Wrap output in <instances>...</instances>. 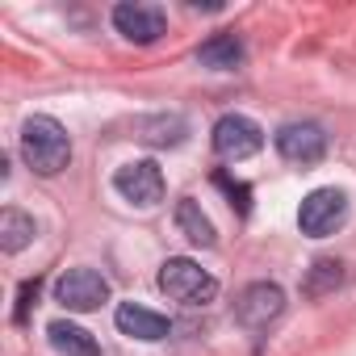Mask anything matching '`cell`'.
<instances>
[{"mask_svg": "<svg viewBox=\"0 0 356 356\" xmlns=\"http://www.w3.org/2000/svg\"><path fill=\"white\" fill-rule=\"evenodd\" d=\"M113 189L138 206V210H151L163 202V172L151 163V159H134V163H122L118 176H113Z\"/></svg>", "mask_w": 356, "mask_h": 356, "instance_id": "obj_7", "label": "cell"}, {"mask_svg": "<svg viewBox=\"0 0 356 356\" xmlns=\"http://www.w3.org/2000/svg\"><path fill=\"white\" fill-rule=\"evenodd\" d=\"M22 155H26V163L38 176H59L72 163V138H67V130L55 118L34 113L22 126Z\"/></svg>", "mask_w": 356, "mask_h": 356, "instance_id": "obj_1", "label": "cell"}, {"mask_svg": "<svg viewBox=\"0 0 356 356\" xmlns=\"http://www.w3.org/2000/svg\"><path fill=\"white\" fill-rule=\"evenodd\" d=\"M38 289H42V281H38V277L22 285V293H17V310H13V323H26V318H30V306H34Z\"/></svg>", "mask_w": 356, "mask_h": 356, "instance_id": "obj_18", "label": "cell"}, {"mask_svg": "<svg viewBox=\"0 0 356 356\" xmlns=\"http://www.w3.org/2000/svg\"><path fill=\"white\" fill-rule=\"evenodd\" d=\"M197 63L210 72H235L243 63V42L235 34H214L197 47Z\"/></svg>", "mask_w": 356, "mask_h": 356, "instance_id": "obj_12", "label": "cell"}, {"mask_svg": "<svg viewBox=\"0 0 356 356\" xmlns=\"http://www.w3.org/2000/svg\"><path fill=\"white\" fill-rule=\"evenodd\" d=\"M55 302H59L63 310L88 314V310H97L101 302H109V281H105L97 268H67V273L55 281Z\"/></svg>", "mask_w": 356, "mask_h": 356, "instance_id": "obj_4", "label": "cell"}, {"mask_svg": "<svg viewBox=\"0 0 356 356\" xmlns=\"http://www.w3.org/2000/svg\"><path fill=\"white\" fill-rule=\"evenodd\" d=\"M260 147H264V130H260L252 118H243V113H222V118L214 122V151H218L222 159L239 163V159H252Z\"/></svg>", "mask_w": 356, "mask_h": 356, "instance_id": "obj_8", "label": "cell"}, {"mask_svg": "<svg viewBox=\"0 0 356 356\" xmlns=\"http://www.w3.org/2000/svg\"><path fill=\"white\" fill-rule=\"evenodd\" d=\"M113 30H118L126 42H134V47H151V42L163 38V30H168V13H163L159 5L126 0V5L113 9Z\"/></svg>", "mask_w": 356, "mask_h": 356, "instance_id": "obj_6", "label": "cell"}, {"mask_svg": "<svg viewBox=\"0 0 356 356\" xmlns=\"http://www.w3.org/2000/svg\"><path fill=\"white\" fill-rule=\"evenodd\" d=\"M34 235H38V227H34L30 214H22V210H5V214H0V248H5L9 256H17L22 248H30Z\"/></svg>", "mask_w": 356, "mask_h": 356, "instance_id": "obj_15", "label": "cell"}, {"mask_svg": "<svg viewBox=\"0 0 356 356\" xmlns=\"http://www.w3.org/2000/svg\"><path fill=\"white\" fill-rule=\"evenodd\" d=\"M273 143L289 163H302V168H310V163H318L327 155V134L314 122H285Z\"/></svg>", "mask_w": 356, "mask_h": 356, "instance_id": "obj_9", "label": "cell"}, {"mask_svg": "<svg viewBox=\"0 0 356 356\" xmlns=\"http://www.w3.org/2000/svg\"><path fill=\"white\" fill-rule=\"evenodd\" d=\"M214 185H218V189H222V193L231 197V206H235V210H239L243 218L252 214V189H248L243 181H231L227 172H214Z\"/></svg>", "mask_w": 356, "mask_h": 356, "instance_id": "obj_17", "label": "cell"}, {"mask_svg": "<svg viewBox=\"0 0 356 356\" xmlns=\"http://www.w3.org/2000/svg\"><path fill=\"white\" fill-rule=\"evenodd\" d=\"M138 138L151 143V147H181L185 143V118H176V113L143 118L138 122Z\"/></svg>", "mask_w": 356, "mask_h": 356, "instance_id": "obj_14", "label": "cell"}, {"mask_svg": "<svg viewBox=\"0 0 356 356\" xmlns=\"http://www.w3.org/2000/svg\"><path fill=\"white\" fill-rule=\"evenodd\" d=\"M339 281H343V264L339 260H314V268L302 281V293L306 298H323V293L339 289Z\"/></svg>", "mask_w": 356, "mask_h": 356, "instance_id": "obj_16", "label": "cell"}, {"mask_svg": "<svg viewBox=\"0 0 356 356\" xmlns=\"http://www.w3.org/2000/svg\"><path fill=\"white\" fill-rule=\"evenodd\" d=\"M113 323L126 331V335H134V339H163L168 331H172V323L163 318V314H155V310H147V306H134V302H122L118 310H113Z\"/></svg>", "mask_w": 356, "mask_h": 356, "instance_id": "obj_10", "label": "cell"}, {"mask_svg": "<svg viewBox=\"0 0 356 356\" xmlns=\"http://www.w3.org/2000/svg\"><path fill=\"white\" fill-rule=\"evenodd\" d=\"M159 289L172 302H185V306H206L218 298V281L189 256H172L159 268Z\"/></svg>", "mask_w": 356, "mask_h": 356, "instance_id": "obj_2", "label": "cell"}, {"mask_svg": "<svg viewBox=\"0 0 356 356\" xmlns=\"http://www.w3.org/2000/svg\"><path fill=\"white\" fill-rule=\"evenodd\" d=\"M343 218H348V197H343L339 189H314V193L302 202V210H298V227H302V235H310V239L335 235V231L343 227Z\"/></svg>", "mask_w": 356, "mask_h": 356, "instance_id": "obj_3", "label": "cell"}, {"mask_svg": "<svg viewBox=\"0 0 356 356\" xmlns=\"http://www.w3.org/2000/svg\"><path fill=\"white\" fill-rule=\"evenodd\" d=\"M281 314H285V289L273 285V281H256V285H248V289L235 298V318H239V327H248V331H264V327L277 323Z\"/></svg>", "mask_w": 356, "mask_h": 356, "instance_id": "obj_5", "label": "cell"}, {"mask_svg": "<svg viewBox=\"0 0 356 356\" xmlns=\"http://www.w3.org/2000/svg\"><path fill=\"white\" fill-rule=\"evenodd\" d=\"M47 335H51V343H55L63 356H101V343H97L80 323L59 318V323H51V327H47Z\"/></svg>", "mask_w": 356, "mask_h": 356, "instance_id": "obj_13", "label": "cell"}, {"mask_svg": "<svg viewBox=\"0 0 356 356\" xmlns=\"http://www.w3.org/2000/svg\"><path fill=\"white\" fill-rule=\"evenodd\" d=\"M176 227H181V235H185L189 243H197V248H214V243H218V231H214L210 214H206L193 197H181V202H176Z\"/></svg>", "mask_w": 356, "mask_h": 356, "instance_id": "obj_11", "label": "cell"}]
</instances>
